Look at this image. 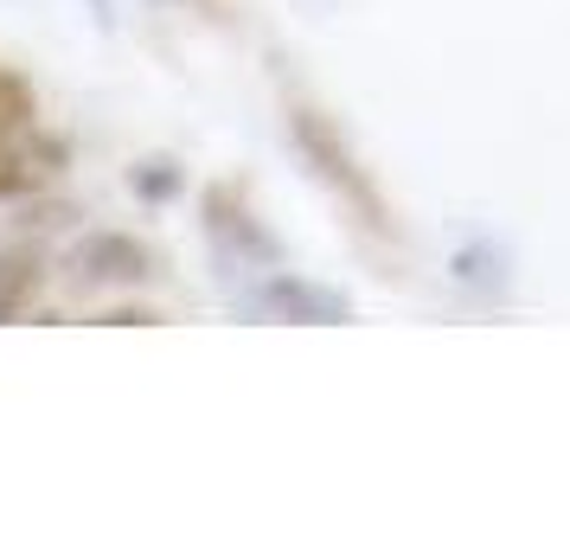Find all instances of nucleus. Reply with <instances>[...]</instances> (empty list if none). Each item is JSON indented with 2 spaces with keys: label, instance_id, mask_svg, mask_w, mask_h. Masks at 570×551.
Here are the masks:
<instances>
[{
  "label": "nucleus",
  "instance_id": "obj_1",
  "mask_svg": "<svg viewBox=\"0 0 570 551\" xmlns=\"http://www.w3.org/2000/svg\"><path fill=\"white\" fill-rule=\"evenodd\" d=\"M288 141L302 148V160L314 167V180L334 193L340 211H346L353 225H365L372 237H391V199H385V186L372 180V167L360 160V148L346 141V129H340L327 109L295 97V104H288Z\"/></svg>",
  "mask_w": 570,
  "mask_h": 551
},
{
  "label": "nucleus",
  "instance_id": "obj_2",
  "mask_svg": "<svg viewBox=\"0 0 570 551\" xmlns=\"http://www.w3.org/2000/svg\"><path fill=\"white\" fill-rule=\"evenodd\" d=\"M155 269H160V257L129 232H97V237H83L78 250H71V283H78V289H97V295L141 289Z\"/></svg>",
  "mask_w": 570,
  "mask_h": 551
},
{
  "label": "nucleus",
  "instance_id": "obj_3",
  "mask_svg": "<svg viewBox=\"0 0 570 551\" xmlns=\"http://www.w3.org/2000/svg\"><path fill=\"white\" fill-rule=\"evenodd\" d=\"M65 141L52 129H39V116L32 122H13V129H0V199H32V193H46V186L65 174Z\"/></svg>",
  "mask_w": 570,
  "mask_h": 551
},
{
  "label": "nucleus",
  "instance_id": "obj_4",
  "mask_svg": "<svg viewBox=\"0 0 570 551\" xmlns=\"http://www.w3.org/2000/svg\"><path fill=\"white\" fill-rule=\"evenodd\" d=\"M39 289H46V257L39 250H0V321H20Z\"/></svg>",
  "mask_w": 570,
  "mask_h": 551
},
{
  "label": "nucleus",
  "instance_id": "obj_5",
  "mask_svg": "<svg viewBox=\"0 0 570 551\" xmlns=\"http://www.w3.org/2000/svg\"><path fill=\"white\" fill-rule=\"evenodd\" d=\"M269 308L276 315H302V321H346V302L340 295H327V289H314V283H295V276H283L276 289H269Z\"/></svg>",
  "mask_w": 570,
  "mask_h": 551
},
{
  "label": "nucleus",
  "instance_id": "obj_6",
  "mask_svg": "<svg viewBox=\"0 0 570 551\" xmlns=\"http://www.w3.org/2000/svg\"><path fill=\"white\" fill-rule=\"evenodd\" d=\"M206 206H212V232L218 237H232L237 250H263V257H269V237L257 232V218H250V211H232V186L206 193Z\"/></svg>",
  "mask_w": 570,
  "mask_h": 551
},
{
  "label": "nucleus",
  "instance_id": "obj_7",
  "mask_svg": "<svg viewBox=\"0 0 570 551\" xmlns=\"http://www.w3.org/2000/svg\"><path fill=\"white\" fill-rule=\"evenodd\" d=\"M32 116H39V90H32V78H20L13 65H0V129L32 122Z\"/></svg>",
  "mask_w": 570,
  "mask_h": 551
},
{
  "label": "nucleus",
  "instance_id": "obj_8",
  "mask_svg": "<svg viewBox=\"0 0 570 551\" xmlns=\"http://www.w3.org/2000/svg\"><path fill=\"white\" fill-rule=\"evenodd\" d=\"M97 321H104V327H160L167 315H160V308H104Z\"/></svg>",
  "mask_w": 570,
  "mask_h": 551
}]
</instances>
